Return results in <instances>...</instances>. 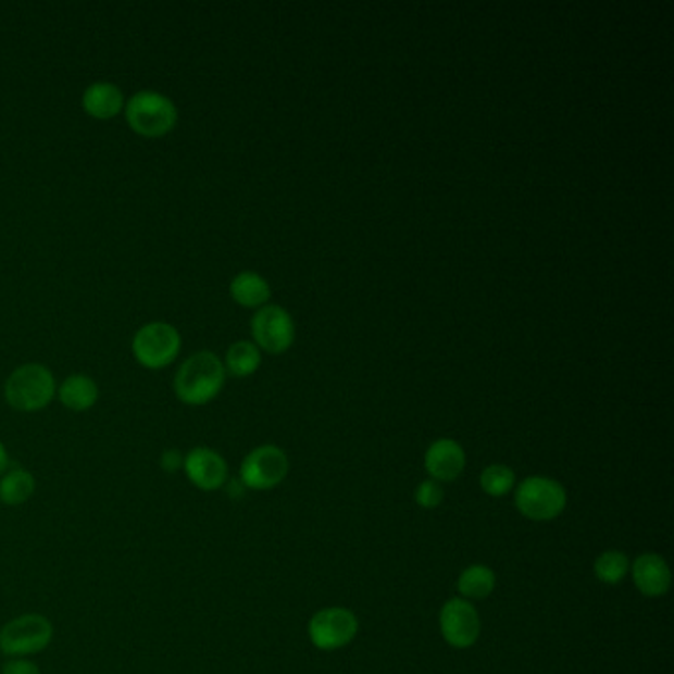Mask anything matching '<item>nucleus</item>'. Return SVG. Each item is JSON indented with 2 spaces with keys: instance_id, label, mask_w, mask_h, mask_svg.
<instances>
[{
  "instance_id": "2eb2a0df",
  "label": "nucleus",
  "mask_w": 674,
  "mask_h": 674,
  "mask_svg": "<svg viewBox=\"0 0 674 674\" xmlns=\"http://www.w3.org/2000/svg\"><path fill=\"white\" fill-rule=\"evenodd\" d=\"M55 396L67 410L87 412L98 403L99 388L96 380L86 374H72L60 384Z\"/></svg>"
},
{
  "instance_id": "6ab92c4d",
  "label": "nucleus",
  "mask_w": 674,
  "mask_h": 674,
  "mask_svg": "<svg viewBox=\"0 0 674 674\" xmlns=\"http://www.w3.org/2000/svg\"><path fill=\"white\" fill-rule=\"evenodd\" d=\"M36 490V480L33 473L24 471V469H12L9 473H4L0 478V500L4 504H22L30 499Z\"/></svg>"
},
{
  "instance_id": "5701e85b",
  "label": "nucleus",
  "mask_w": 674,
  "mask_h": 674,
  "mask_svg": "<svg viewBox=\"0 0 674 674\" xmlns=\"http://www.w3.org/2000/svg\"><path fill=\"white\" fill-rule=\"evenodd\" d=\"M2 674H40V669L26 659H12L2 666Z\"/></svg>"
},
{
  "instance_id": "412c9836",
  "label": "nucleus",
  "mask_w": 674,
  "mask_h": 674,
  "mask_svg": "<svg viewBox=\"0 0 674 674\" xmlns=\"http://www.w3.org/2000/svg\"><path fill=\"white\" fill-rule=\"evenodd\" d=\"M514 471L507 465H489L480 473V489L489 497H504L514 489Z\"/></svg>"
},
{
  "instance_id": "1a4fd4ad",
  "label": "nucleus",
  "mask_w": 674,
  "mask_h": 674,
  "mask_svg": "<svg viewBox=\"0 0 674 674\" xmlns=\"http://www.w3.org/2000/svg\"><path fill=\"white\" fill-rule=\"evenodd\" d=\"M359 633V620L347 608H326L316 611L309 621V637L321 651H337L347 647Z\"/></svg>"
},
{
  "instance_id": "b1692460",
  "label": "nucleus",
  "mask_w": 674,
  "mask_h": 674,
  "mask_svg": "<svg viewBox=\"0 0 674 674\" xmlns=\"http://www.w3.org/2000/svg\"><path fill=\"white\" fill-rule=\"evenodd\" d=\"M161 465H163L168 473H173V471H178V469L185 465V457L180 455L176 449H168V451H164L163 457H161Z\"/></svg>"
},
{
  "instance_id": "9d476101",
  "label": "nucleus",
  "mask_w": 674,
  "mask_h": 674,
  "mask_svg": "<svg viewBox=\"0 0 674 674\" xmlns=\"http://www.w3.org/2000/svg\"><path fill=\"white\" fill-rule=\"evenodd\" d=\"M439 627L447 645L455 649H469L477 642L480 635V617L471 601L453 598L441 608Z\"/></svg>"
},
{
  "instance_id": "f3484780",
  "label": "nucleus",
  "mask_w": 674,
  "mask_h": 674,
  "mask_svg": "<svg viewBox=\"0 0 674 674\" xmlns=\"http://www.w3.org/2000/svg\"><path fill=\"white\" fill-rule=\"evenodd\" d=\"M497 586L495 572L483 564H473L461 572L457 579V589L463 599H485L489 598Z\"/></svg>"
},
{
  "instance_id": "aec40b11",
  "label": "nucleus",
  "mask_w": 674,
  "mask_h": 674,
  "mask_svg": "<svg viewBox=\"0 0 674 674\" xmlns=\"http://www.w3.org/2000/svg\"><path fill=\"white\" fill-rule=\"evenodd\" d=\"M629 567L631 562L627 554H623L620 550H608L596 560L594 572H596L599 582H603L608 586H615V584L623 582V577L627 576Z\"/></svg>"
},
{
  "instance_id": "4be33fe9",
  "label": "nucleus",
  "mask_w": 674,
  "mask_h": 674,
  "mask_svg": "<svg viewBox=\"0 0 674 674\" xmlns=\"http://www.w3.org/2000/svg\"><path fill=\"white\" fill-rule=\"evenodd\" d=\"M415 502L422 507V509H437L441 502H444V489L437 480H422L415 489Z\"/></svg>"
},
{
  "instance_id": "423d86ee",
  "label": "nucleus",
  "mask_w": 674,
  "mask_h": 674,
  "mask_svg": "<svg viewBox=\"0 0 674 674\" xmlns=\"http://www.w3.org/2000/svg\"><path fill=\"white\" fill-rule=\"evenodd\" d=\"M54 627L40 613H26L9 621L0 629V651L9 657H26L40 652L50 645Z\"/></svg>"
},
{
  "instance_id": "f03ea898",
  "label": "nucleus",
  "mask_w": 674,
  "mask_h": 674,
  "mask_svg": "<svg viewBox=\"0 0 674 674\" xmlns=\"http://www.w3.org/2000/svg\"><path fill=\"white\" fill-rule=\"evenodd\" d=\"M125 120L130 130L147 139H159L168 135L178 123V109L164 93L142 89L125 101Z\"/></svg>"
},
{
  "instance_id": "f8f14e48",
  "label": "nucleus",
  "mask_w": 674,
  "mask_h": 674,
  "mask_svg": "<svg viewBox=\"0 0 674 674\" xmlns=\"http://www.w3.org/2000/svg\"><path fill=\"white\" fill-rule=\"evenodd\" d=\"M467 463L465 449L457 444L455 439H437L425 451V471L432 480L451 483L455 480Z\"/></svg>"
},
{
  "instance_id": "9b49d317",
  "label": "nucleus",
  "mask_w": 674,
  "mask_h": 674,
  "mask_svg": "<svg viewBox=\"0 0 674 674\" xmlns=\"http://www.w3.org/2000/svg\"><path fill=\"white\" fill-rule=\"evenodd\" d=\"M186 477L202 490L222 489L228 480V463L214 449L208 447H195L185 457Z\"/></svg>"
},
{
  "instance_id": "dca6fc26",
  "label": "nucleus",
  "mask_w": 674,
  "mask_h": 674,
  "mask_svg": "<svg viewBox=\"0 0 674 674\" xmlns=\"http://www.w3.org/2000/svg\"><path fill=\"white\" fill-rule=\"evenodd\" d=\"M232 299L246 309H261L272 299V287L260 273L241 272L229 283Z\"/></svg>"
},
{
  "instance_id": "0eeeda50",
  "label": "nucleus",
  "mask_w": 674,
  "mask_h": 674,
  "mask_svg": "<svg viewBox=\"0 0 674 674\" xmlns=\"http://www.w3.org/2000/svg\"><path fill=\"white\" fill-rule=\"evenodd\" d=\"M251 337L263 352L283 354L294 347V316L279 304H265L251 316Z\"/></svg>"
},
{
  "instance_id": "20e7f679",
  "label": "nucleus",
  "mask_w": 674,
  "mask_h": 674,
  "mask_svg": "<svg viewBox=\"0 0 674 674\" xmlns=\"http://www.w3.org/2000/svg\"><path fill=\"white\" fill-rule=\"evenodd\" d=\"M183 338L176 326L154 321L141 326L133 337V357L147 370L171 366L180 354Z\"/></svg>"
},
{
  "instance_id": "39448f33",
  "label": "nucleus",
  "mask_w": 674,
  "mask_h": 674,
  "mask_svg": "<svg viewBox=\"0 0 674 674\" xmlns=\"http://www.w3.org/2000/svg\"><path fill=\"white\" fill-rule=\"evenodd\" d=\"M565 502L567 495L564 487L548 477L524 478L514 495L516 509L528 521H554L564 512Z\"/></svg>"
},
{
  "instance_id": "7ed1b4c3",
  "label": "nucleus",
  "mask_w": 674,
  "mask_h": 674,
  "mask_svg": "<svg viewBox=\"0 0 674 674\" xmlns=\"http://www.w3.org/2000/svg\"><path fill=\"white\" fill-rule=\"evenodd\" d=\"M54 374L42 364H22L4 384V398L18 412H40L55 396Z\"/></svg>"
},
{
  "instance_id": "4468645a",
  "label": "nucleus",
  "mask_w": 674,
  "mask_h": 674,
  "mask_svg": "<svg viewBox=\"0 0 674 674\" xmlns=\"http://www.w3.org/2000/svg\"><path fill=\"white\" fill-rule=\"evenodd\" d=\"M82 108L93 120H113L125 109V96L115 84L96 82L84 91Z\"/></svg>"
},
{
  "instance_id": "a211bd4d",
  "label": "nucleus",
  "mask_w": 674,
  "mask_h": 674,
  "mask_svg": "<svg viewBox=\"0 0 674 674\" xmlns=\"http://www.w3.org/2000/svg\"><path fill=\"white\" fill-rule=\"evenodd\" d=\"M261 364V350L250 340H238L228 348L224 369L226 374L234 378H248L253 372H258Z\"/></svg>"
},
{
  "instance_id": "393cba45",
  "label": "nucleus",
  "mask_w": 674,
  "mask_h": 674,
  "mask_svg": "<svg viewBox=\"0 0 674 674\" xmlns=\"http://www.w3.org/2000/svg\"><path fill=\"white\" fill-rule=\"evenodd\" d=\"M9 463H11V461H9V453H7V449H4V446L0 444V475H4V473H7V469H9Z\"/></svg>"
},
{
  "instance_id": "6e6552de",
  "label": "nucleus",
  "mask_w": 674,
  "mask_h": 674,
  "mask_svg": "<svg viewBox=\"0 0 674 674\" xmlns=\"http://www.w3.org/2000/svg\"><path fill=\"white\" fill-rule=\"evenodd\" d=\"M287 473L289 457L277 446L255 447L239 467L241 483L253 490L275 489L285 480Z\"/></svg>"
},
{
  "instance_id": "ddd939ff",
  "label": "nucleus",
  "mask_w": 674,
  "mask_h": 674,
  "mask_svg": "<svg viewBox=\"0 0 674 674\" xmlns=\"http://www.w3.org/2000/svg\"><path fill=\"white\" fill-rule=\"evenodd\" d=\"M631 574L637 589L647 598H663L673 584L671 567L659 554L639 556L631 565Z\"/></svg>"
},
{
  "instance_id": "f257e3e1",
  "label": "nucleus",
  "mask_w": 674,
  "mask_h": 674,
  "mask_svg": "<svg viewBox=\"0 0 674 674\" xmlns=\"http://www.w3.org/2000/svg\"><path fill=\"white\" fill-rule=\"evenodd\" d=\"M226 384L224 362L210 350H200L180 364L174 374L176 398L186 405H207L216 400Z\"/></svg>"
}]
</instances>
